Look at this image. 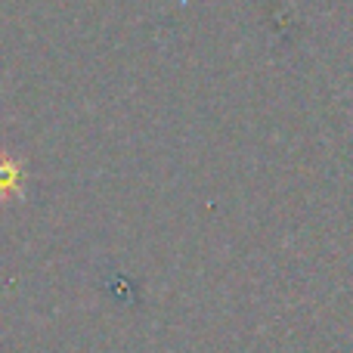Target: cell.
Segmentation results:
<instances>
[{"label": "cell", "mask_w": 353, "mask_h": 353, "mask_svg": "<svg viewBox=\"0 0 353 353\" xmlns=\"http://www.w3.org/2000/svg\"><path fill=\"white\" fill-rule=\"evenodd\" d=\"M22 183H25V171L12 155L0 152V201L3 199H16L22 192Z\"/></svg>", "instance_id": "1"}]
</instances>
